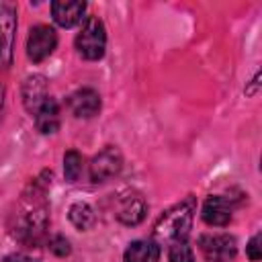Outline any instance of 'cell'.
<instances>
[{
	"label": "cell",
	"instance_id": "6da1fadb",
	"mask_svg": "<svg viewBox=\"0 0 262 262\" xmlns=\"http://www.w3.org/2000/svg\"><path fill=\"white\" fill-rule=\"evenodd\" d=\"M45 192H47V182L45 180L39 182V178H35V182L31 184V192H25L20 205L12 213L10 233L20 244L35 246L47 233L49 207L45 201Z\"/></svg>",
	"mask_w": 262,
	"mask_h": 262
},
{
	"label": "cell",
	"instance_id": "7a4b0ae2",
	"mask_svg": "<svg viewBox=\"0 0 262 262\" xmlns=\"http://www.w3.org/2000/svg\"><path fill=\"white\" fill-rule=\"evenodd\" d=\"M194 209H196L194 199L186 196L184 201H180L174 207H170L168 211H164V215L154 225V237L166 239V242L186 239V235L192 227Z\"/></svg>",
	"mask_w": 262,
	"mask_h": 262
},
{
	"label": "cell",
	"instance_id": "3957f363",
	"mask_svg": "<svg viewBox=\"0 0 262 262\" xmlns=\"http://www.w3.org/2000/svg\"><path fill=\"white\" fill-rule=\"evenodd\" d=\"M76 49L88 61H96L104 55L106 31H104V25L98 16H86L80 33L76 35Z\"/></svg>",
	"mask_w": 262,
	"mask_h": 262
},
{
	"label": "cell",
	"instance_id": "277c9868",
	"mask_svg": "<svg viewBox=\"0 0 262 262\" xmlns=\"http://www.w3.org/2000/svg\"><path fill=\"white\" fill-rule=\"evenodd\" d=\"M16 39V6L0 2V68H8L14 55Z\"/></svg>",
	"mask_w": 262,
	"mask_h": 262
},
{
	"label": "cell",
	"instance_id": "5b68a950",
	"mask_svg": "<svg viewBox=\"0 0 262 262\" xmlns=\"http://www.w3.org/2000/svg\"><path fill=\"white\" fill-rule=\"evenodd\" d=\"M57 47V33L49 25H35L27 39V55L31 61L39 63L47 59Z\"/></svg>",
	"mask_w": 262,
	"mask_h": 262
},
{
	"label": "cell",
	"instance_id": "8992f818",
	"mask_svg": "<svg viewBox=\"0 0 262 262\" xmlns=\"http://www.w3.org/2000/svg\"><path fill=\"white\" fill-rule=\"evenodd\" d=\"M123 168V156L119 147L106 145L102 147L90 162V180L92 182H106L117 176Z\"/></svg>",
	"mask_w": 262,
	"mask_h": 262
},
{
	"label": "cell",
	"instance_id": "52a82bcc",
	"mask_svg": "<svg viewBox=\"0 0 262 262\" xmlns=\"http://www.w3.org/2000/svg\"><path fill=\"white\" fill-rule=\"evenodd\" d=\"M147 203L141 192L137 190H125L119 194L115 205V215L123 225H139L145 219Z\"/></svg>",
	"mask_w": 262,
	"mask_h": 262
},
{
	"label": "cell",
	"instance_id": "ba28073f",
	"mask_svg": "<svg viewBox=\"0 0 262 262\" xmlns=\"http://www.w3.org/2000/svg\"><path fill=\"white\" fill-rule=\"evenodd\" d=\"M199 248L209 262H229L235 258V239L227 233H209L199 237Z\"/></svg>",
	"mask_w": 262,
	"mask_h": 262
},
{
	"label": "cell",
	"instance_id": "9c48e42d",
	"mask_svg": "<svg viewBox=\"0 0 262 262\" xmlns=\"http://www.w3.org/2000/svg\"><path fill=\"white\" fill-rule=\"evenodd\" d=\"M68 106L74 117L78 119H92L100 113V94L94 88H78L68 96Z\"/></svg>",
	"mask_w": 262,
	"mask_h": 262
},
{
	"label": "cell",
	"instance_id": "30bf717a",
	"mask_svg": "<svg viewBox=\"0 0 262 262\" xmlns=\"http://www.w3.org/2000/svg\"><path fill=\"white\" fill-rule=\"evenodd\" d=\"M84 12H86V2H80V0H55V2H51V16L63 29H72L78 23H82Z\"/></svg>",
	"mask_w": 262,
	"mask_h": 262
},
{
	"label": "cell",
	"instance_id": "8fae6325",
	"mask_svg": "<svg viewBox=\"0 0 262 262\" xmlns=\"http://www.w3.org/2000/svg\"><path fill=\"white\" fill-rule=\"evenodd\" d=\"M47 98H49V88H47L45 76H41V74L29 76V78L25 80V84H23V104H25V108H27L31 115H35L37 108H39Z\"/></svg>",
	"mask_w": 262,
	"mask_h": 262
},
{
	"label": "cell",
	"instance_id": "7c38bea8",
	"mask_svg": "<svg viewBox=\"0 0 262 262\" xmlns=\"http://www.w3.org/2000/svg\"><path fill=\"white\" fill-rule=\"evenodd\" d=\"M201 217L207 225H213V227H223L231 221V203L225 199V196H219V194H211L205 203H203V209H201Z\"/></svg>",
	"mask_w": 262,
	"mask_h": 262
},
{
	"label": "cell",
	"instance_id": "4fadbf2b",
	"mask_svg": "<svg viewBox=\"0 0 262 262\" xmlns=\"http://www.w3.org/2000/svg\"><path fill=\"white\" fill-rule=\"evenodd\" d=\"M35 117V125L41 133L49 135V133H55L59 129V104L55 98H47L39 108L37 113L33 115Z\"/></svg>",
	"mask_w": 262,
	"mask_h": 262
},
{
	"label": "cell",
	"instance_id": "5bb4252c",
	"mask_svg": "<svg viewBox=\"0 0 262 262\" xmlns=\"http://www.w3.org/2000/svg\"><path fill=\"white\" fill-rule=\"evenodd\" d=\"M125 262H158L160 260V246L154 239H135L127 246Z\"/></svg>",
	"mask_w": 262,
	"mask_h": 262
},
{
	"label": "cell",
	"instance_id": "9a60e30c",
	"mask_svg": "<svg viewBox=\"0 0 262 262\" xmlns=\"http://www.w3.org/2000/svg\"><path fill=\"white\" fill-rule=\"evenodd\" d=\"M68 217H70L72 225H74L76 229H82V231L90 229V227L94 225V221H96L94 209H92L88 203H82V201H78V203H74V205L70 207Z\"/></svg>",
	"mask_w": 262,
	"mask_h": 262
},
{
	"label": "cell",
	"instance_id": "2e32d148",
	"mask_svg": "<svg viewBox=\"0 0 262 262\" xmlns=\"http://www.w3.org/2000/svg\"><path fill=\"white\" fill-rule=\"evenodd\" d=\"M82 168H84V158L80 151L76 149H70L66 151L63 156V176L68 182H76L82 174Z\"/></svg>",
	"mask_w": 262,
	"mask_h": 262
},
{
	"label": "cell",
	"instance_id": "e0dca14e",
	"mask_svg": "<svg viewBox=\"0 0 262 262\" xmlns=\"http://www.w3.org/2000/svg\"><path fill=\"white\" fill-rule=\"evenodd\" d=\"M168 262H194L192 248L186 239H176L168 248Z\"/></svg>",
	"mask_w": 262,
	"mask_h": 262
},
{
	"label": "cell",
	"instance_id": "ac0fdd59",
	"mask_svg": "<svg viewBox=\"0 0 262 262\" xmlns=\"http://www.w3.org/2000/svg\"><path fill=\"white\" fill-rule=\"evenodd\" d=\"M47 248H49L51 254H55V256H59V258H66V256L72 252L70 242H68L63 235H53V237H49Z\"/></svg>",
	"mask_w": 262,
	"mask_h": 262
},
{
	"label": "cell",
	"instance_id": "d6986e66",
	"mask_svg": "<svg viewBox=\"0 0 262 262\" xmlns=\"http://www.w3.org/2000/svg\"><path fill=\"white\" fill-rule=\"evenodd\" d=\"M262 235L260 233H256L250 242H248V246H246V254H248V258L252 260V262H258L260 258H262Z\"/></svg>",
	"mask_w": 262,
	"mask_h": 262
},
{
	"label": "cell",
	"instance_id": "ffe728a7",
	"mask_svg": "<svg viewBox=\"0 0 262 262\" xmlns=\"http://www.w3.org/2000/svg\"><path fill=\"white\" fill-rule=\"evenodd\" d=\"M4 262H37V260H33L31 256H25V254H10L4 258Z\"/></svg>",
	"mask_w": 262,
	"mask_h": 262
},
{
	"label": "cell",
	"instance_id": "44dd1931",
	"mask_svg": "<svg viewBox=\"0 0 262 262\" xmlns=\"http://www.w3.org/2000/svg\"><path fill=\"white\" fill-rule=\"evenodd\" d=\"M2 106H4V86L0 84V113H2Z\"/></svg>",
	"mask_w": 262,
	"mask_h": 262
}]
</instances>
